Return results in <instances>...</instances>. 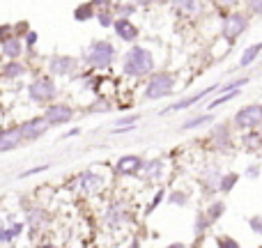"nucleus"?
<instances>
[{"label": "nucleus", "mask_w": 262, "mask_h": 248, "mask_svg": "<svg viewBox=\"0 0 262 248\" xmlns=\"http://www.w3.org/2000/svg\"><path fill=\"white\" fill-rule=\"evenodd\" d=\"M172 202H177V205H184V200H182V195H180V193H175V195H172Z\"/></svg>", "instance_id": "obj_28"}, {"label": "nucleus", "mask_w": 262, "mask_h": 248, "mask_svg": "<svg viewBox=\"0 0 262 248\" xmlns=\"http://www.w3.org/2000/svg\"><path fill=\"white\" fill-rule=\"evenodd\" d=\"M216 3H223V5H228V3H235V0H216Z\"/></svg>", "instance_id": "obj_31"}, {"label": "nucleus", "mask_w": 262, "mask_h": 248, "mask_svg": "<svg viewBox=\"0 0 262 248\" xmlns=\"http://www.w3.org/2000/svg\"><path fill=\"white\" fill-rule=\"evenodd\" d=\"M72 120V108L69 106H51L46 110V122L49 124H64Z\"/></svg>", "instance_id": "obj_9"}, {"label": "nucleus", "mask_w": 262, "mask_h": 248, "mask_svg": "<svg viewBox=\"0 0 262 248\" xmlns=\"http://www.w3.org/2000/svg\"><path fill=\"white\" fill-rule=\"evenodd\" d=\"M168 92H172V76H168V74H157V76H152V81H149L147 90H145V97H147V99H161Z\"/></svg>", "instance_id": "obj_3"}, {"label": "nucleus", "mask_w": 262, "mask_h": 248, "mask_svg": "<svg viewBox=\"0 0 262 248\" xmlns=\"http://www.w3.org/2000/svg\"><path fill=\"white\" fill-rule=\"evenodd\" d=\"M140 168V159L138 156H124L118 163V172H136Z\"/></svg>", "instance_id": "obj_13"}, {"label": "nucleus", "mask_w": 262, "mask_h": 248, "mask_svg": "<svg viewBox=\"0 0 262 248\" xmlns=\"http://www.w3.org/2000/svg\"><path fill=\"white\" fill-rule=\"evenodd\" d=\"M99 182L101 179L97 175H92V172H85V175L81 177V186L85 191H97V189H99Z\"/></svg>", "instance_id": "obj_15"}, {"label": "nucleus", "mask_w": 262, "mask_h": 248, "mask_svg": "<svg viewBox=\"0 0 262 248\" xmlns=\"http://www.w3.org/2000/svg\"><path fill=\"white\" fill-rule=\"evenodd\" d=\"M124 72H127L129 76H143V74L152 72V55H149V51L140 49V46H134L127 55Z\"/></svg>", "instance_id": "obj_1"}, {"label": "nucleus", "mask_w": 262, "mask_h": 248, "mask_svg": "<svg viewBox=\"0 0 262 248\" xmlns=\"http://www.w3.org/2000/svg\"><path fill=\"white\" fill-rule=\"evenodd\" d=\"M115 32H118L122 39H127V41H131L136 37V28L131 26L127 18H120V21H115Z\"/></svg>", "instance_id": "obj_11"}, {"label": "nucleus", "mask_w": 262, "mask_h": 248, "mask_svg": "<svg viewBox=\"0 0 262 248\" xmlns=\"http://www.w3.org/2000/svg\"><path fill=\"white\" fill-rule=\"evenodd\" d=\"M235 182H237V175H226V177L221 179V189H223V191H230L232 186H235Z\"/></svg>", "instance_id": "obj_20"}, {"label": "nucleus", "mask_w": 262, "mask_h": 248, "mask_svg": "<svg viewBox=\"0 0 262 248\" xmlns=\"http://www.w3.org/2000/svg\"><path fill=\"white\" fill-rule=\"evenodd\" d=\"M113 58H115V49L108 41H95V44L90 46V53H88V62L95 69L108 67V64L113 62Z\"/></svg>", "instance_id": "obj_2"}, {"label": "nucleus", "mask_w": 262, "mask_h": 248, "mask_svg": "<svg viewBox=\"0 0 262 248\" xmlns=\"http://www.w3.org/2000/svg\"><path fill=\"white\" fill-rule=\"evenodd\" d=\"M88 14H90V7H81V9H76V18H88Z\"/></svg>", "instance_id": "obj_22"}, {"label": "nucleus", "mask_w": 262, "mask_h": 248, "mask_svg": "<svg viewBox=\"0 0 262 248\" xmlns=\"http://www.w3.org/2000/svg\"><path fill=\"white\" fill-rule=\"evenodd\" d=\"M21 230H23L21 223H14V226L9 228V230H0V241H9V239H14V237H16Z\"/></svg>", "instance_id": "obj_17"}, {"label": "nucleus", "mask_w": 262, "mask_h": 248, "mask_svg": "<svg viewBox=\"0 0 262 248\" xmlns=\"http://www.w3.org/2000/svg\"><path fill=\"white\" fill-rule=\"evenodd\" d=\"M35 39H37L35 32H28V44H35Z\"/></svg>", "instance_id": "obj_29"}, {"label": "nucleus", "mask_w": 262, "mask_h": 248, "mask_svg": "<svg viewBox=\"0 0 262 248\" xmlns=\"http://www.w3.org/2000/svg\"><path fill=\"white\" fill-rule=\"evenodd\" d=\"M21 126H12V129H5L0 131V152H7V149L18 147L21 143Z\"/></svg>", "instance_id": "obj_7"}, {"label": "nucleus", "mask_w": 262, "mask_h": 248, "mask_svg": "<svg viewBox=\"0 0 262 248\" xmlns=\"http://www.w3.org/2000/svg\"><path fill=\"white\" fill-rule=\"evenodd\" d=\"M251 9L255 14H262V0H251Z\"/></svg>", "instance_id": "obj_23"}, {"label": "nucleus", "mask_w": 262, "mask_h": 248, "mask_svg": "<svg viewBox=\"0 0 262 248\" xmlns=\"http://www.w3.org/2000/svg\"><path fill=\"white\" fill-rule=\"evenodd\" d=\"M46 118H35V120H30V122H26V124H21V136L23 138H28V140H35V138H39L41 133L46 131Z\"/></svg>", "instance_id": "obj_8"}, {"label": "nucleus", "mask_w": 262, "mask_h": 248, "mask_svg": "<svg viewBox=\"0 0 262 248\" xmlns=\"http://www.w3.org/2000/svg\"><path fill=\"white\" fill-rule=\"evenodd\" d=\"M3 53L9 55V58H16L21 53V41L18 39H5L3 41Z\"/></svg>", "instance_id": "obj_14"}, {"label": "nucleus", "mask_w": 262, "mask_h": 248, "mask_svg": "<svg viewBox=\"0 0 262 248\" xmlns=\"http://www.w3.org/2000/svg\"><path fill=\"white\" fill-rule=\"evenodd\" d=\"M235 120H237V124L244 126V129H251V126L260 124V120H262V106H249V108L239 110Z\"/></svg>", "instance_id": "obj_5"}, {"label": "nucleus", "mask_w": 262, "mask_h": 248, "mask_svg": "<svg viewBox=\"0 0 262 248\" xmlns=\"http://www.w3.org/2000/svg\"><path fill=\"white\" fill-rule=\"evenodd\" d=\"M136 3H140V5H145V3H149V0H136Z\"/></svg>", "instance_id": "obj_32"}, {"label": "nucleus", "mask_w": 262, "mask_h": 248, "mask_svg": "<svg viewBox=\"0 0 262 248\" xmlns=\"http://www.w3.org/2000/svg\"><path fill=\"white\" fill-rule=\"evenodd\" d=\"M221 209H223V205H214L209 214H212V216H219V214H221Z\"/></svg>", "instance_id": "obj_26"}, {"label": "nucleus", "mask_w": 262, "mask_h": 248, "mask_svg": "<svg viewBox=\"0 0 262 248\" xmlns=\"http://www.w3.org/2000/svg\"><path fill=\"white\" fill-rule=\"evenodd\" d=\"M53 95H55V87H53V83H51L49 78H39V81H35L30 85V97L35 101H46V99H51Z\"/></svg>", "instance_id": "obj_6"}, {"label": "nucleus", "mask_w": 262, "mask_h": 248, "mask_svg": "<svg viewBox=\"0 0 262 248\" xmlns=\"http://www.w3.org/2000/svg\"><path fill=\"white\" fill-rule=\"evenodd\" d=\"M207 122H209V115H200V118H193V120H189V122H184V129H195V126L207 124Z\"/></svg>", "instance_id": "obj_19"}, {"label": "nucleus", "mask_w": 262, "mask_h": 248, "mask_svg": "<svg viewBox=\"0 0 262 248\" xmlns=\"http://www.w3.org/2000/svg\"><path fill=\"white\" fill-rule=\"evenodd\" d=\"M216 87H207V90H203L200 95H195V97H189V99H182V101H177V104H172L170 106V110H182V108H189V106H193L198 99H203L205 95H209V92H214Z\"/></svg>", "instance_id": "obj_12"}, {"label": "nucleus", "mask_w": 262, "mask_h": 248, "mask_svg": "<svg viewBox=\"0 0 262 248\" xmlns=\"http://www.w3.org/2000/svg\"><path fill=\"white\" fill-rule=\"evenodd\" d=\"M74 64H76L74 58H62V55H58V58L51 60V72L53 74H67V72L74 69Z\"/></svg>", "instance_id": "obj_10"}, {"label": "nucleus", "mask_w": 262, "mask_h": 248, "mask_svg": "<svg viewBox=\"0 0 262 248\" xmlns=\"http://www.w3.org/2000/svg\"><path fill=\"white\" fill-rule=\"evenodd\" d=\"M251 228H253V232L262 235V221H260V218H251Z\"/></svg>", "instance_id": "obj_21"}, {"label": "nucleus", "mask_w": 262, "mask_h": 248, "mask_svg": "<svg viewBox=\"0 0 262 248\" xmlns=\"http://www.w3.org/2000/svg\"><path fill=\"white\" fill-rule=\"evenodd\" d=\"M21 74H23V64H18V62H9L7 67H5V76H9V78L21 76Z\"/></svg>", "instance_id": "obj_18"}, {"label": "nucleus", "mask_w": 262, "mask_h": 248, "mask_svg": "<svg viewBox=\"0 0 262 248\" xmlns=\"http://www.w3.org/2000/svg\"><path fill=\"white\" fill-rule=\"evenodd\" d=\"M95 5H104V3H108V0H92Z\"/></svg>", "instance_id": "obj_30"}, {"label": "nucleus", "mask_w": 262, "mask_h": 248, "mask_svg": "<svg viewBox=\"0 0 262 248\" xmlns=\"http://www.w3.org/2000/svg\"><path fill=\"white\" fill-rule=\"evenodd\" d=\"M101 26H111V18H108V14H101Z\"/></svg>", "instance_id": "obj_27"}, {"label": "nucleus", "mask_w": 262, "mask_h": 248, "mask_svg": "<svg viewBox=\"0 0 262 248\" xmlns=\"http://www.w3.org/2000/svg\"><path fill=\"white\" fill-rule=\"evenodd\" d=\"M136 115H131V118H124V120H120V126H124V124H136Z\"/></svg>", "instance_id": "obj_25"}, {"label": "nucleus", "mask_w": 262, "mask_h": 248, "mask_svg": "<svg viewBox=\"0 0 262 248\" xmlns=\"http://www.w3.org/2000/svg\"><path fill=\"white\" fill-rule=\"evenodd\" d=\"M180 7H184V9H189L191 12V9H195V3L193 0H180Z\"/></svg>", "instance_id": "obj_24"}, {"label": "nucleus", "mask_w": 262, "mask_h": 248, "mask_svg": "<svg viewBox=\"0 0 262 248\" xmlns=\"http://www.w3.org/2000/svg\"><path fill=\"white\" fill-rule=\"evenodd\" d=\"M246 28V18L242 16V14H230V16L223 21V35L228 37V39H235V37H239L242 32H244Z\"/></svg>", "instance_id": "obj_4"}, {"label": "nucleus", "mask_w": 262, "mask_h": 248, "mask_svg": "<svg viewBox=\"0 0 262 248\" xmlns=\"http://www.w3.org/2000/svg\"><path fill=\"white\" fill-rule=\"evenodd\" d=\"M260 51H262V44H253V46H249V49H246V53L242 55V62H239V64H242V67H246V64H251L255 58H258V53H260Z\"/></svg>", "instance_id": "obj_16"}]
</instances>
